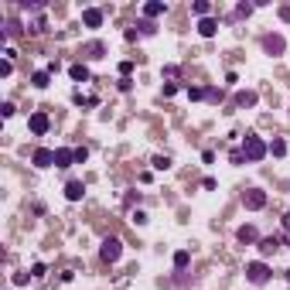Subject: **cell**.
Returning a JSON list of instances; mask_svg holds the SVG:
<instances>
[{"label":"cell","instance_id":"27","mask_svg":"<svg viewBox=\"0 0 290 290\" xmlns=\"http://www.w3.org/2000/svg\"><path fill=\"white\" fill-rule=\"evenodd\" d=\"M250 14H252L250 4H239V7H236V18H250Z\"/></svg>","mask_w":290,"mask_h":290},{"label":"cell","instance_id":"33","mask_svg":"<svg viewBox=\"0 0 290 290\" xmlns=\"http://www.w3.org/2000/svg\"><path fill=\"white\" fill-rule=\"evenodd\" d=\"M130 68H134V62H123V65H120V76L130 78Z\"/></svg>","mask_w":290,"mask_h":290},{"label":"cell","instance_id":"2","mask_svg":"<svg viewBox=\"0 0 290 290\" xmlns=\"http://www.w3.org/2000/svg\"><path fill=\"white\" fill-rule=\"evenodd\" d=\"M246 280H250L252 287H263V284H270V266H266L263 260H252V263H246Z\"/></svg>","mask_w":290,"mask_h":290},{"label":"cell","instance_id":"34","mask_svg":"<svg viewBox=\"0 0 290 290\" xmlns=\"http://www.w3.org/2000/svg\"><path fill=\"white\" fill-rule=\"evenodd\" d=\"M14 110H18L14 102H4V106H0V113H4V116H14Z\"/></svg>","mask_w":290,"mask_h":290},{"label":"cell","instance_id":"7","mask_svg":"<svg viewBox=\"0 0 290 290\" xmlns=\"http://www.w3.org/2000/svg\"><path fill=\"white\" fill-rule=\"evenodd\" d=\"M31 164H34V168H55V150H48V147H38V150L31 154Z\"/></svg>","mask_w":290,"mask_h":290},{"label":"cell","instance_id":"31","mask_svg":"<svg viewBox=\"0 0 290 290\" xmlns=\"http://www.w3.org/2000/svg\"><path fill=\"white\" fill-rule=\"evenodd\" d=\"M10 72H14V65H10V58H4V68H0V76L7 78V76H10Z\"/></svg>","mask_w":290,"mask_h":290},{"label":"cell","instance_id":"9","mask_svg":"<svg viewBox=\"0 0 290 290\" xmlns=\"http://www.w3.org/2000/svg\"><path fill=\"white\" fill-rule=\"evenodd\" d=\"M82 24H86V28H99V24H102V10H99V7H86V10H82Z\"/></svg>","mask_w":290,"mask_h":290},{"label":"cell","instance_id":"6","mask_svg":"<svg viewBox=\"0 0 290 290\" xmlns=\"http://www.w3.org/2000/svg\"><path fill=\"white\" fill-rule=\"evenodd\" d=\"M28 126H31V134H34V136H44V134H48V126H52V120H48V113H31Z\"/></svg>","mask_w":290,"mask_h":290},{"label":"cell","instance_id":"36","mask_svg":"<svg viewBox=\"0 0 290 290\" xmlns=\"http://www.w3.org/2000/svg\"><path fill=\"white\" fill-rule=\"evenodd\" d=\"M280 18H284V20L290 24V7H280Z\"/></svg>","mask_w":290,"mask_h":290},{"label":"cell","instance_id":"13","mask_svg":"<svg viewBox=\"0 0 290 290\" xmlns=\"http://www.w3.org/2000/svg\"><path fill=\"white\" fill-rule=\"evenodd\" d=\"M102 52H106V44H102V41H89V44L82 48V55L89 58V62H96V58H102Z\"/></svg>","mask_w":290,"mask_h":290},{"label":"cell","instance_id":"16","mask_svg":"<svg viewBox=\"0 0 290 290\" xmlns=\"http://www.w3.org/2000/svg\"><path fill=\"white\" fill-rule=\"evenodd\" d=\"M188 263H192V252H188V250H178V252H174V270H178V273H184Z\"/></svg>","mask_w":290,"mask_h":290},{"label":"cell","instance_id":"5","mask_svg":"<svg viewBox=\"0 0 290 290\" xmlns=\"http://www.w3.org/2000/svg\"><path fill=\"white\" fill-rule=\"evenodd\" d=\"M263 52L266 55H284L287 52V41H284V34H263Z\"/></svg>","mask_w":290,"mask_h":290},{"label":"cell","instance_id":"18","mask_svg":"<svg viewBox=\"0 0 290 290\" xmlns=\"http://www.w3.org/2000/svg\"><path fill=\"white\" fill-rule=\"evenodd\" d=\"M236 102H239V106H256V102H260V96H256L252 89H246V92H239V96H236Z\"/></svg>","mask_w":290,"mask_h":290},{"label":"cell","instance_id":"11","mask_svg":"<svg viewBox=\"0 0 290 290\" xmlns=\"http://www.w3.org/2000/svg\"><path fill=\"white\" fill-rule=\"evenodd\" d=\"M280 242H284L280 236H263V239H260V252H263V256H270V252L280 250Z\"/></svg>","mask_w":290,"mask_h":290},{"label":"cell","instance_id":"17","mask_svg":"<svg viewBox=\"0 0 290 290\" xmlns=\"http://www.w3.org/2000/svg\"><path fill=\"white\" fill-rule=\"evenodd\" d=\"M236 239H239V242H256L260 236H256V229H252V226H239V232H236Z\"/></svg>","mask_w":290,"mask_h":290},{"label":"cell","instance_id":"32","mask_svg":"<svg viewBox=\"0 0 290 290\" xmlns=\"http://www.w3.org/2000/svg\"><path fill=\"white\" fill-rule=\"evenodd\" d=\"M86 157H89V150H86V147H76V164H82Z\"/></svg>","mask_w":290,"mask_h":290},{"label":"cell","instance_id":"29","mask_svg":"<svg viewBox=\"0 0 290 290\" xmlns=\"http://www.w3.org/2000/svg\"><path fill=\"white\" fill-rule=\"evenodd\" d=\"M164 76H168V78H178V76H181V68H178V65H168V68H164Z\"/></svg>","mask_w":290,"mask_h":290},{"label":"cell","instance_id":"4","mask_svg":"<svg viewBox=\"0 0 290 290\" xmlns=\"http://www.w3.org/2000/svg\"><path fill=\"white\" fill-rule=\"evenodd\" d=\"M242 205H246V212H260V208H266V192H263V188H250V192L242 194Z\"/></svg>","mask_w":290,"mask_h":290},{"label":"cell","instance_id":"20","mask_svg":"<svg viewBox=\"0 0 290 290\" xmlns=\"http://www.w3.org/2000/svg\"><path fill=\"white\" fill-rule=\"evenodd\" d=\"M154 31H157V28H154V20H147V18H144V20H136V34H147V38H150Z\"/></svg>","mask_w":290,"mask_h":290},{"label":"cell","instance_id":"8","mask_svg":"<svg viewBox=\"0 0 290 290\" xmlns=\"http://www.w3.org/2000/svg\"><path fill=\"white\" fill-rule=\"evenodd\" d=\"M72 164H76V150L58 147V150H55V168H72Z\"/></svg>","mask_w":290,"mask_h":290},{"label":"cell","instance_id":"28","mask_svg":"<svg viewBox=\"0 0 290 290\" xmlns=\"http://www.w3.org/2000/svg\"><path fill=\"white\" fill-rule=\"evenodd\" d=\"M229 160H232V164H246V154H242V150H232Z\"/></svg>","mask_w":290,"mask_h":290},{"label":"cell","instance_id":"23","mask_svg":"<svg viewBox=\"0 0 290 290\" xmlns=\"http://www.w3.org/2000/svg\"><path fill=\"white\" fill-rule=\"evenodd\" d=\"M154 168H157V171H168V168H171V157H168V154H157L154 157Z\"/></svg>","mask_w":290,"mask_h":290},{"label":"cell","instance_id":"22","mask_svg":"<svg viewBox=\"0 0 290 290\" xmlns=\"http://www.w3.org/2000/svg\"><path fill=\"white\" fill-rule=\"evenodd\" d=\"M270 154H273V157H284V154H287V144H284L280 136H276V140L270 144Z\"/></svg>","mask_w":290,"mask_h":290},{"label":"cell","instance_id":"12","mask_svg":"<svg viewBox=\"0 0 290 290\" xmlns=\"http://www.w3.org/2000/svg\"><path fill=\"white\" fill-rule=\"evenodd\" d=\"M215 31H218V20H212V18L198 20V34H202V38H215Z\"/></svg>","mask_w":290,"mask_h":290},{"label":"cell","instance_id":"26","mask_svg":"<svg viewBox=\"0 0 290 290\" xmlns=\"http://www.w3.org/2000/svg\"><path fill=\"white\" fill-rule=\"evenodd\" d=\"M205 99H212V102H222V89H205Z\"/></svg>","mask_w":290,"mask_h":290},{"label":"cell","instance_id":"38","mask_svg":"<svg viewBox=\"0 0 290 290\" xmlns=\"http://www.w3.org/2000/svg\"><path fill=\"white\" fill-rule=\"evenodd\" d=\"M287 284H290V270H287Z\"/></svg>","mask_w":290,"mask_h":290},{"label":"cell","instance_id":"24","mask_svg":"<svg viewBox=\"0 0 290 290\" xmlns=\"http://www.w3.org/2000/svg\"><path fill=\"white\" fill-rule=\"evenodd\" d=\"M208 10H212L208 0H198V4H194V14H198V18H208Z\"/></svg>","mask_w":290,"mask_h":290},{"label":"cell","instance_id":"35","mask_svg":"<svg viewBox=\"0 0 290 290\" xmlns=\"http://www.w3.org/2000/svg\"><path fill=\"white\" fill-rule=\"evenodd\" d=\"M31 276H44V263H34L31 266Z\"/></svg>","mask_w":290,"mask_h":290},{"label":"cell","instance_id":"10","mask_svg":"<svg viewBox=\"0 0 290 290\" xmlns=\"http://www.w3.org/2000/svg\"><path fill=\"white\" fill-rule=\"evenodd\" d=\"M82 194H86V184L72 178V181L65 184V198H68V202H82Z\"/></svg>","mask_w":290,"mask_h":290},{"label":"cell","instance_id":"25","mask_svg":"<svg viewBox=\"0 0 290 290\" xmlns=\"http://www.w3.org/2000/svg\"><path fill=\"white\" fill-rule=\"evenodd\" d=\"M130 222H134V226H147V212H144V208H134Z\"/></svg>","mask_w":290,"mask_h":290},{"label":"cell","instance_id":"14","mask_svg":"<svg viewBox=\"0 0 290 290\" xmlns=\"http://www.w3.org/2000/svg\"><path fill=\"white\" fill-rule=\"evenodd\" d=\"M68 76H72V82H89V68H86V62L68 65Z\"/></svg>","mask_w":290,"mask_h":290},{"label":"cell","instance_id":"3","mask_svg":"<svg viewBox=\"0 0 290 290\" xmlns=\"http://www.w3.org/2000/svg\"><path fill=\"white\" fill-rule=\"evenodd\" d=\"M99 256H102V263H116V260L123 256V242H120L116 236H106V239L99 242Z\"/></svg>","mask_w":290,"mask_h":290},{"label":"cell","instance_id":"21","mask_svg":"<svg viewBox=\"0 0 290 290\" xmlns=\"http://www.w3.org/2000/svg\"><path fill=\"white\" fill-rule=\"evenodd\" d=\"M18 31H20V20L7 18V28H4V41H7V38H14V34H18Z\"/></svg>","mask_w":290,"mask_h":290},{"label":"cell","instance_id":"37","mask_svg":"<svg viewBox=\"0 0 290 290\" xmlns=\"http://www.w3.org/2000/svg\"><path fill=\"white\" fill-rule=\"evenodd\" d=\"M284 229H287V236H290V212L284 215Z\"/></svg>","mask_w":290,"mask_h":290},{"label":"cell","instance_id":"19","mask_svg":"<svg viewBox=\"0 0 290 290\" xmlns=\"http://www.w3.org/2000/svg\"><path fill=\"white\" fill-rule=\"evenodd\" d=\"M48 78H52V72H48V68H38V72L31 76V82H34L38 89H44V86H48Z\"/></svg>","mask_w":290,"mask_h":290},{"label":"cell","instance_id":"15","mask_svg":"<svg viewBox=\"0 0 290 290\" xmlns=\"http://www.w3.org/2000/svg\"><path fill=\"white\" fill-rule=\"evenodd\" d=\"M144 14H147V18H160V14H168V4H160V0L144 4Z\"/></svg>","mask_w":290,"mask_h":290},{"label":"cell","instance_id":"30","mask_svg":"<svg viewBox=\"0 0 290 290\" xmlns=\"http://www.w3.org/2000/svg\"><path fill=\"white\" fill-rule=\"evenodd\" d=\"M188 99H205V89H192L188 86Z\"/></svg>","mask_w":290,"mask_h":290},{"label":"cell","instance_id":"1","mask_svg":"<svg viewBox=\"0 0 290 290\" xmlns=\"http://www.w3.org/2000/svg\"><path fill=\"white\" fill-rule=\"evenodd\" d=\"M242 154H246V160H252V164H256V160H263V157L270 154V144H266V140H263V136H246V140H242Z\"/></svg>","mask_w":290,"mask_h":290}]
</instances>
